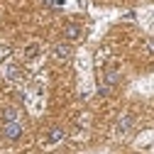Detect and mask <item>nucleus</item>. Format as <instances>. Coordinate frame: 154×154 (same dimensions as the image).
Listing matches in <instances>:
<instances>
[{
  "label": "nucleus",
  "instance_id": "9",
  "mask_svg": "<svg viewBox=\"0 0 154 154\" xmlns=\"http://www.w3.org/2000/svg\"><path fill=\"white\" fill-rule=\"evenodd\" d=\"M37 54H39V47H37V44H29V47L25 49V56H27V59H34Z\"/></svg>",
  "mask_w": 154,
  "mask_h": 154
},
{
  "label": "nucleus",
  "instance_id": "5",
  "mask_svg": "<svg viewBox=\"0 0 154 154\" xmlns=\"http://www.w3.org/2000/svg\"><path fill=\"white\" fill-rule=\"evenodd\" d=\"M61 140H64V130H61V127H54V130L47 132L44 144H56V142H61Z\"/></svg>",
  "mask_w": 154,
  "mask_h": 154
},
{
  "label": "nucleus",
  "instance_id": "6",
  "mask_svg": "<svg viewBox=\"0 0 154 154\" xmlns=\"http://www.w3.org/2000/svg\"><path fill=\"white\" fill-rule=\"evenodd\" d=\"M120 81V71H105V76H103V86H115Z\"/></svg>",
  "mask_w": 154,
  "mask_h": 154
},
{
  "label": "nucleus",
  "instance_id": "1",
  "mask_svg": "<svg viewBox=\"0 0 154 154\" xmlns=\"http://www.w3.org/2000/svg\"><path fill=\"white\" fill-rule=\"evenodd\" d=\"M132 125H134V115H132V112H125V115H120L118 125H115V132L122 137V134H127V132L132 130Z\"/></svg>",
  "mask_w": 154,
  "mask_h": 154
},
{
  "label": "nucleus",
  "instance_id": "4",
  "mask_svg": "<svg viewBox=\"0 0 154 154\" xmlns=\"http://www.w3.org/2000/svg\"><path fill=\"white\" fill-rule=\"evenodd\" d=\"M81 34H83V29H81V25H76V22H69L64 27V37L66 39H79Z\"/></svg>",
  "mask_w": 154,
  "mask_h": 154
},
{
  "label": "nucleus",
  "instance_id": "7",
  "mask_svg": "<svg viewBox=\"0 0 154 154\" xmlns=\"http://www.w3.org/2000/svg\"><path fill=\"white\" fill-rule=\"evenodd\" d=\"M3 122L8 125V122H17V110L15 108H5L3 110Z\"/></svg>",
  "mask_w": 154,
  "mask_h": 154
},
{
  "label": "nucleus",
  "instance_id": "8",
  "mask_svg": "<svg viewBox=\"0 0 154 154\" xmlns=\"http://www.w3.org/2000/svg\"><path fill=\"white\" fill-rule=\"evenodd\" d=\"M5 76H8L10 81H17V79H20V69H17V66H8L5 69Z\"/></svg>",
  "mask_w": 154,
  "mask_h": 154
},
{
  "label": "nucleus",
  "instance_id": "11",
  "mask_svg": "<svg viewBox=\"0 0 154 154\" xmlns=\"http://www.w3.org/2000/svg\"><path fill=\"white\" fill-rule=\"evenodd\" d=\"M147 47H149V51H154V39H149V42H147Z\"/></svg>",
  "mask_w": 154,
  "mask_h": 154
},
{
  "label": "nucleus",
  "instance_id": "2",
  "mask_svg": "<svg viewBox=\"0 0 154 154\" xmlns=\"http://www.w3.org/2000/svg\"><path fill=\"white\" fill-rule=\"evenodd\" d=\"M3 137L10 140V142L20 140V137H22V125H20V122H8V125L3 127Z\"/></svg>",
  "mask_w": 154,
  "mask_h": 154
},
{
  "label": "nucleus",
  "instance_id": "3",
  "mask_svg": "<svg viewBox=\"0 0 154 154\" xmlns=\"http://www.w3.org/2000/svg\"><path fill=\"white\" fill-rule=\"evenodd\" d=\"M71 54H73V49H71L69 44H56L54 51H51V56H54L56 61H69V59H71Z\"/></svg>",
  "mask_w": 154,
  "mask_h": 154
},
{
  "label": "nucleus",
  "instance_id": "10",
  "mask_svg": "<svg viewBox=\"0 0 154 154\" xmlns=\"http://www.w3.org/2000/svg\"><path fill=\"white\" fill-rule=\"evenodd\" d=\"M110 91H112L110 86H100V88H98V95H100V98H108V95H110Z\"/></svg>",
  "mask_w": 154,
  "mask_h": 154
}]
</instances>
